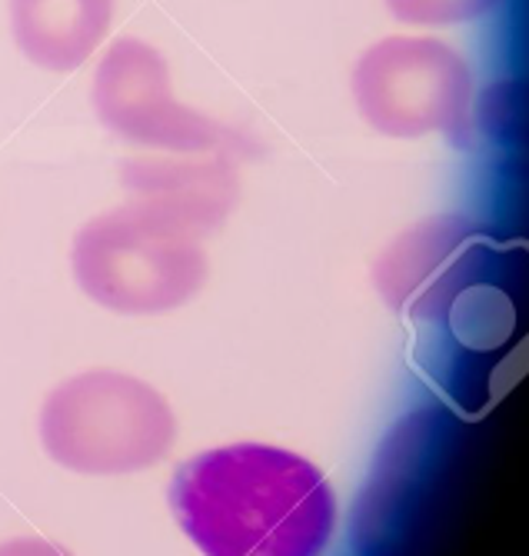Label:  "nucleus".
I'll return each instance as SVG.
<instances>
[{
    "label": "nucleus",
    "mask_w": 529,
    "mask_h": 556,
    "mask_svg": "<svg viewBox=\"0 0 529 556\" xmlns=\"http://www.w3.org/2000/svg\"><path fill=\"white\" fill-rule=\"evenodd\" d=\"M171 510L203 556H324L337 496L320 467L270 443H230L174 470Z\"/></svg>",
    "instance_id": "obj_1"
},
{
    "label": "nucleus",
    "mask_w": 529,
    "mask_h": 556,
    "mask_svg": "<svg viewBox=\"0 0 529 556\" xmlns=\"http://www.w3.org/2000/svg\"><path fill=\"white\" fill-rule=\"evenodd\" d=\"M40 446L84 477H127L161 464L177 443L171 400L124 370H84L43 396Z\"/></svg>",
    "instance_id": "obj_2"
},
{
    "label": "nucleus",
    "mask_w": 529,
    "mask_h": 556,
    "mask_svg": "<svg viewBox=\"0 0 529 556\" xmlns=\"http://www.w3.org/2000/svg\"><path fill=\"white\" fill-rule=\"evenodd\" d=\"M71 270L97 307L121 317H161L203 290L210 261L200 237L124 204L77 227Z\"/></svg>",
    "instance_id": "obj_3"
},
{
    "label": "nucleus",
    "mask_w": 529,
    "mask_h": 556,
    "mask_svg": "<svg viewBox=\"0 0 529 556\" xmlns=\"http://www.w3.org/2000/svg\"><path fill=\"white\" fill-rule=\"evenodd\" d=\"M350 97L369 130L393 140L473 137V71L459 50L430 34H390L360 50Z\"/></svg>",
    "instance_id": "obj_4"
},
{
    "label": "nucleus",
    "mask_w": 529,
    "mask_h": 556,
    "mask_svg": "<svg viewBox=\"0 0 529 556\" xmlns=\"http://www.w3.org/2000/svg\"><path fill=\"white\" fill-rule=\"evenodd\" d=\"M90 108L111 137L161 154L234 150L250 157L256 143L230 124L187 108L174 93L171 61L143 37H117L100 54L90 80Z\"/></svg>",
    "instance_id": "obj_5"
},
{
    "label": "nucleus",
    "mask_w": 529,
    "mask_h": 556,
    "mask_svg": "<svg viewBox=\"0 0 529 556\" xmlns=\"http://www.w3.org/2000/svg\"><path fill=\"white\" fill-rule=\"evenodd\" d=\"M500 247L466 214L419 220L383 247L374 287L387 307L413 324H446L469 296L483 290Z\"/></svg>",
    "instance_id": "obj_6"
},
{
    "label": "nucleus",
    "mask_w": 529,
    "mask_h": 556,
    "mask_svg": "<svg viewBox=\"0 0 529 556\" xmlns=\"http://www.w3.org/2000/svg\"><path fill=\"white\" fill-rule=\"evenodd\" d=\"M240 154H140L121 167L127 204L161 217L193 237L217 233L240 204Z\"/></svg>",
    "instance_id": "obj_7"
},
{
    "label": "nucleus",
    "mask_w": 529,
    "mask_h": 556,
    "mask_svg": "<svg viewBox=\"0 0 529 556\" xmlns=\"http://www.w3.org/2000/svg\"><path fill=\"white\" fill-rule=\"evenodd\" d=\"M21 54L50 74L80 71L111 37L117 0H8Z\"/></svg>",
    "instance_id": "obj_8"
},
{
    "label": "nucleus",
    "mask_w": 529,
    "mask_h": 556,
    "mask_svg": "<svg viewBox=\"0 0 529 556\" xmlns=\"http://www.w3.org/2000/svg\"><path fill=\"white\" fill-rule=\"evenodd\" d=\"M390 17L406 27H459L493 14L503 0H383Z\"/></svg>",
    "instance_id": "obj_9"
},
{
    "label": "nucleus",
    "mask_w": 529,
    "mask_h": 556,
    "mask_svg": "<svg viewBox=\"0 0 529 556\" xmlns=\"http://www.w3.org/2000/svg\"><path fill=\"white\" fill-rule=\"evenodd\" d=\"M0 556H74V553L43 536H14L8 543H0Z\"/></svg>",
    "instance_id": "obj_10"
}]
</instances>
